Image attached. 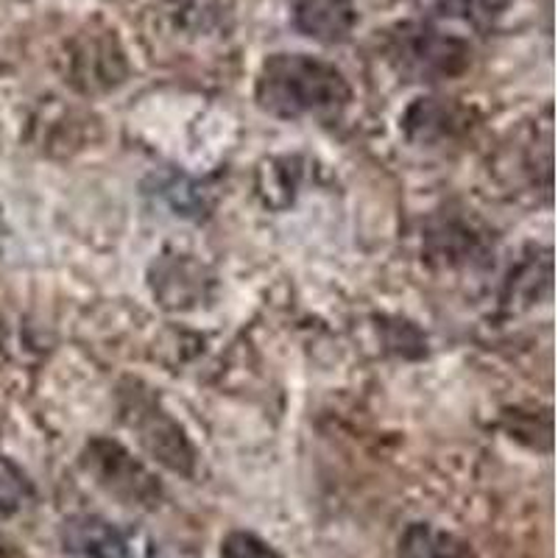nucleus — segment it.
<instances>
[{
	"instance_id": "obj_10",
	"label": "nucleus",
	"mask_w": 558,
	"mask_h": 558,
	"mask_svg": "<svg viewBox=\"0 0 558 558\" xmlns=\"http://www.w3.org/2000/svg\"><path fill=\"white\" fill-rule=\"evenodd\" d=\"M32 488H28L26 477L14 470L12 463L0 458V508L3 511H17L26 506Z\"/></svg>"
},
{
	"instance_id": "obj_7",
	"label": "nucleus",
	"mask_w": 558,
	"mask_h": 558,
	"mask_svg": "<svg viewBox=\"0 0 558 558\" xmlns=\"http://www.w3.org/2000/svg\"><path fill=\"white\" fill-rule=\"evenodd\" d=\"M400 558H475V553L452 533L416 522L402 536Z\"/></svg>"
},
{
	"instance_id": "obj_2",
	"label": "nucleus",
	"mask_w": 558,
	"mask_h": 558,
	"mask_svg": "<svg viewBox=\"0 0 558 558\" xmlns=\"http://www.w3.org/2000/svg\"><path fill=\"white\" fill-rule=\"evenodd\" d=\"M391 62L416 82L452 78L470 68L472 48L466 39L445 34L427 23H405L388 43Z\"/></svg>"
},
{
	"instance_id": "obj_6",
	"label": "nucleus",
	"mask_w": 558,
	"mask_h": 558,
	"mask_svg": "<svg viewBox=\"0 0 558 558\" xmlns=\"http://www.w3.org/2000/svg\"><path fill=\"white\" fill-rule=\"evenodd\" d=\"M293 23L305 37L324 45L347 43L357 26V9L352 0H299Z\"/></svg>"
},
{
	"instance_id": "obj_9",
	"label": "nucleus",
	"mask_w": 558,
	"mask_h": 558,
	"mask_svg": "<svg viewBox=\"0 0 558 558\" xmlns=\"http://www.w3.org/2000/svg\"><path fill=\"white\" fill-rule=\"evenodd\" d=\"M221 558H282L268 542L248 531H232L221 542Z\"/></svg>"
},
{
	"instance_id": "obj_4",
	"label": "nucleus",
	"mask_w": 558,
	"mask_h": 558,
	"mask_svg": "<svg viewBox=\"0 0 558 558\" xmlns=\"http://www.w3.org/2000/svg\"><path fill=\"white\" fill-rule=\"evenodd\" d=\"M123 418L137 433L140 445L146 447L162 466L179 472V475H191L196 452L179 422H173L171 413L162 411L157 400H151L148 393L126 391L123 393Z\"/></svg>"
},
{
	"instance_id": "obj_1",
	"label": "nucleus",
	"mask_w": 558,
	"mask_h": 558,
	"mask_svg": "<svg viewBox=\"0 0 558 558\" xmlns=\"http://www.w3.org/2000/svg\"><path fill=\"white\" fill-rule=\"evenodd\" d=\"M257 104L277 118L338 112L352 89L336 64L307 53H274L263 62L254 87Z\"/></svg>"
},
{
	"instance_id": "obj_5",
	"label": "nucleus",
	"mask_w": 558,
	"mask_h": 558,
	"mask_svg": "<svg viewBox=\"0 0 558 558\" xmlns=\"http://www.w3.org/2000/svg\"><path fill=\"white\" fill-rule=\"evenodd\" d=\"M59 539H62V550L68 558H132L123 533L101 517H70L64 520Z\"/></svg>"
},
{
	"instance_id": "obj_8",
	"label": "nucleus",
	"mask_w": 558,
	"mask_h": 558,
	"mask_svg": "<svg viewBox=\"0 0 558 558\" xmlns=\"http://www.w3.org/2000/svg\"><path fill=\"white\" fill-rule=\"evenodd\" d=\"M425 3L438 17L461 20L470 26H488L511 7V0H425Z\"/></svg>"
},
{
	"instance_id": "obj_3",
	"label": "nucleus",
	"mask_w": 558,
	"mask_h": 558,
	"mask_svg": "<svg viewBox=\"0 0 558 558\" xmlns=\"http://www.w3.org/2000/svg\"><path fill=\"white\" fill-rule=\"evenodd\" d=\"M84 470L89 477L107 492V495L118 497L123 506L151 508L162 500V486L157 477L132 458V452L123 450L121 445H114L109 438H93L84 447L82 456Z\"/></svg>"
}]
</instances>
